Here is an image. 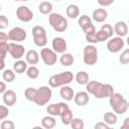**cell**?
<instances>
[{"instance_id": "18", "label": "cell", "mask_w": 129, "mask_h": 129, "mask_svg": "<svg viewBox=\"0 0 129 129\" xmlns=\"http://www.w3.org/2000/svg\"><path fill=\"white\" fill-rule=\"evenodd\" d=\"M59 95L66 101H72L74 99L75 92H74L73 88H71L68 85H64V86H61V88L59 90Z\"/></svg>"}, {"instance_id": "12", "label": "cell", "mask_w": 129, "mask_h": 129, "mask_svg": "<svg viewBox=\"0 0 129 129\" xmlns=\"http://www.w3.org/2000/svg\"><path fill=\"white\" fill-rule=\"evenodd\" d=\"M7 50H8V53L15 59H20L24 52H25V48L23 45L21 44H18L16 42H10L8 43V47H7Z\"/></svg>"}, {"instance_id": "41", "label": "cell", "mask_w": 129, "mask_h": 129, "mask_svg": "<svg viewBox=\"0 0 129 129\" xmlns=\"http://www.w3.org/2000/svg\"><path fill=\"white\" fill-rule=\"evenodd\" d=\"M9 114V111H8V108L6 106H3V105H0V120H4Z\"/></svg>"}, {"instance_id": "37", "label": "cell", "mask_w": 129, "mask_h": 129, "mask_svg": "<svg viewBox=\"0 0 129 129\" xmlns=\"http://www.w3.org/2000/svg\"><path fill=\"white\" fill-rule=\"evenodd\" d=\"M96 36H97V39H98V42H103V41H105V40H107V39H109V36L102 30V29H100V30H98V31H96Z\"/></svg>"}, {"instance_id": "16", "label": "cell", "mask_w": 129, "mask_h": 129, "mask_svg": "<svg viewBox=\"0 0 129 129\" xmlns=\"http://www.w3.org/2000/svg\"><path fill=\"white\" fill-rule=\"evenodd\" d=\"M3 103L7 106V107H11L13 105H15L16 101H17V97H16V93L13 90H6L3 93V97H2Z\"/></svg>"}, {"instance_id": "49", "label": "cell", "mask_w": 129, "mask_h": 129, "mask_svg": "<svg viewBox=\"0 0 129 129\" xmlns=\"http://www.w3.org/2000/svg\"><path fill=\"white\" fill-rule=\"evenodd\" d=\"M55 1H60V0H55Z\"/></svg>"}, {"instance_id": "26", "label": "cell", "mask_w": 129, "mask_h": 129, "mask_svg": "<svg viewBox=\"0 0 129 129\" xmlns=\"http://www.w3.org/2000/svg\"><path fill=\"white\" fill-rule=\"evenodd\" d=\"M27 70V62L21 59H17L13 63V71L16 74H23Z\"/></svg>"}, {"instance_id": "35", "label": "cell", "mask_w": 129, "mask_h": 129, "mask_svg": "<svg viewBox=\"0 0 129 129\" xmlns=\"http://www.w3.org/2000/svg\"><path fill=\"white\" fill-rule=\"evenodd\" d=\"M119 61L122 64H127L129 62V49L128 48H126L125 50H123V52H121L119 56Z\"/></svg>"}, {"instance_id": "13", "label": "cell", "mask_w": 129, "mask_h": 129, "mask_svg": "<svg viewBox=\"0 0 129 129\" xmlns=\"http://www.w3.org/2000/svg\"><path fill=\"white\" fill-rule=\"evenodd\" d=\"M16 16L22 22H29L33 18V12L27 6L21 5L16 9Z\"/></svg>"}, {"instance_id": "5", "label": "cell", "mask_w": 129, "mask_h": 129, "mask_svg": "<svg viewBox=\"0 0 129 129\" xmlns=\"http://www.w3.org/2000/svg\"><path fill=\"white\" fill-rule=\"evenodd\" d=\"M51 97H52L51 90L47 86H42L36 89V94H35L33 102L38 106H44L50 101Z\"/></svg>"}, {"instance_id": "15", "label": "cell", "mask_w": 129, "mask_h": 129, "mask_svg": "<svg viewBox=\"0 0 129 129\" xmlns=\"http://www.w3.org/2000/svg\"><path fill=\"white\" fill-rule=\"evenodd\" d=\"M51 46H52V50L55 51L56 53H63V52H66V50L68 48L67 41L64 40V38H62L60 36H56L52 39Z\"/></svg>"}, {"instance_id": "39", "label": "cell", "mask_w": 129, "mask_h": 129, "mask_svg": "<svg viewBox=\"0 0 129 129\" xmlns=\"http://www.w3.org/2000/svg\"><path fill=\"white\" fill-rule=\"evenodd\" d=\"M86 40L90 43H98V39H97V36H96V31L86 34Z\"/></svg>"}, {"instance_id": "25", "label": "cell", "mask_w": 129, "mask_h": 129, "mask_svg": "<svg viewBox=\"0 0 129 129\" xmlns=\"http://www.w3.org/2000/svg\"><path fill=\"white\" fill-rule=\"evenodd\" d=\"M75 61V58L73 56L72 53H69V52H63L61 53L60 57H59V62L63 66V67H70L74 63Z\"/></svg>"}, {"instance_id": "4", "label": "cell", "mask_w": 129, "mask_h": 129, "mask_svg": "<svg viewBox=\"0 0 129 129\" xmlns=\"http://www.w3.org/2000/svg\"><path fill=\"white\" fill-rule=\"evenodd\" d=\"M48 22L56 32H63L69 26L67 18L59 13H50L48 16Z\"/></svg>"}, {"instance_id": "24", "label": "cell", "mask_w": 129, "mask_h": 129, "mask_svg": "<svg viewBox=\"0 0 129 129\" xmlns=\"http://www.w3.org/2000/svg\"><path fill=\"white\" fill-rule=\"evenodd\" d=\"M55 124H56V120L51 115L45 116L41 120V126L43 128H45V129H51V128H53L55 126Z\"/></svg>"}, {"instance_id": "6", "label": "cell", "mask_w": 129, "mask_h": 129, "mask_svg": "<svg viewBox=\"0 0 129 129\" xmlns=\"http://www.w3.org/2000/svg\"><path fill=\"white\" fill-rule=\"evenodd\" d=\"M32 36H33V42L36 46L44 47L47 43V37H46V31L45 28L36 25L32 28Z\"/></svg>"}, {"instance_id": "23", "label": "cell", "mask_w": 129, "mask_h": 129, "mask_svg": "<svg viewBox=\"0 0 129 129\" xmlns=\"http://www.w3.org/2000/svg\"><path fill=\"white\" fill-rule=\"evenodd\" d=\"M8 47V43L7 42H3L0 43V71H3L5 68V56L8 53L7 50Z\"/></svg>"}, {"instance_id": "29", "label": "cell", "mask_w": 129, "mask_h": 129, "mask_svg": "<svg viewBox=\"0 0 129 129\" xmlns=\"http://www.w3.org/2000/svg\"><path fill=\"white\" fill-rule=\"evenodd\" d=\"M38 10L41 14H50L52 11V4L47 1H43L39 4Z\"/></svg>"}, {"instance_id": "21", "label": "cell", "mask_w": 129, "mask_h": 129, "mask_svg": "<svg viewBox=\"0 0 129 129\" xmlns=\"http://www.w3.org/2000/svg\"><path fill=\"white\" fill-rule=\"evenodd\" d=\"M25 59H26V62L31 64V66H34L36 63H38L39 61V54L36 50L34 49H30L26 52L25 54Z\"/></svg>"}, {"instance_id": "43", "label": "cell", "mask_w": 129, "mask_h": 129, "mask_svg": "<svg viewBox=\"0 0 129 129\" xmlns=\"http://www.w3.org/2000/svg\"><path fill=\"white\" fill-rule=\"evenodd\" d=\"M109 125L105 122H99L95 125V129H108Z\"/></svg>"}, {"instance_id": "34", "label": "cell", "mask_w": 129, "mask_h": 129, "mask_svg": "<svg viewBox=\"0 0 129 129\" xmlns=\"http://www.w3.org/2000/svg\"><path fill=\"white\" fill-rule=\"evenodd\" d=\"M70 125L74 129H83L85 127L84 121L81 118H73L72 121H71V123H70Z\"/></svg>"}, {"instance_id": "11", "label": "cell", "mask_w": 129, "mask_h": 129, "mask_svg": "<svg viewBox=\"0 0 129 129\" xmlns=\"http://www.w3.org/2000/svg\"><path fill=\"white\" fill-rule=\"evenodd\" d=\"M124 44L125 43L122 37L120 36L111 37L110 40H108L107 42V49L112 53H116V52H119L124 47Z\"/></svg>"}, {"instance_id": "3", "label": "cell", "mask_w": 129, "mask_h": 129, "mask_svg": "<svg viewBox=\"0 0 129 129\" xmlns=\"http://www.w3.org/2000/svg\"><path fill=\"white\" fill-rule=\"evenodd\" d=\"M73 80H74L73 73L67 71V72L51 76L48 80V84L52 88H58V87H61L64 85H69L70 83L73 82Z\"/></svg>"}, {"instance_id": "47", "label": "cell", "mask_w": 129, "mask_h": 129, "mask_svg": "<svg viewBox=\"0 0 129 129\" xmlns=\"http://www.w3.org/2000/svg\"><path fill=\"white\" fill-rule=\"evenodd\" d=\"M14 1H28V0H14Z\"/></svg>"}, {"instance_id": "8", "label": "cell", "mask_w": 129, "mask_h": 129, "mask_svg": "<svg viewBox=\"0 0 129 129\" xmlns=\"http://www.w3.org/2000/svg\"><path fill=\"white\" fill-rule=\"evenodd\" d=\"M7 35H8L9 40H12L13 42H21V41L25 40L27 33H26L25 29H23L22 27L16 26V27H13L12 29H10Z\"/></svg>"}, {"instance_id": "48", "label": "cell", "mask_w": 129, "mask_h": 129, "mask_svg": "<svg viewBox=\"0 0 129 129\" xmlns=\"http://www.w3.org/2000/svg\"><path fill=\"white\" fill-rule=\"evenodd\" d=\"M1 10H2V7H1V5H0V11H1Z\"/></svg>"}, {"instance_id": "28", "label": "cell", "mask_w": 129, "mask_h": 129, "mask_svg": "<svg viewBox=\"0 0 129 129\" xmlns=\"http://www.w3.org/2000/svg\"><path fill=\"white\" fill-rule=\"evenodd\" d=\"M74 78L76 79V82L79 85H86L89 82V75L84 71H81V72L77 73L76 77H74Z\"/></svg>"}, {"instance_id": "40", "label": "cell", "mask_w": 129, "mask_h": 129, "mask_svg": "<svg viewBox=\"0 0 129 129\" xmlns=\"http://www.w3.org/2000/svg\"><path fill=\"white\" fill-rule=\"evenodd\" d=\"M9 24L8 18L5 15H0V30L5 29Z\"/></svg>"}, {"instance_id": "38", "label": "cell", "mask_w": 129, "mask_h": 129, "mask_svg": "<svg viewBox=\"0 0 129 129\" xmlns=\"http://www.w3.org/2000/svg\"><path fill=\"white\" fill-rule=\"evenodd\" d=\"M0 127H1V129H14L15 128V124L10 120H5V121H3L1 123Z\"/></svg>"}, {"instance_id": "20", "label": "cell", "mask_w": 129, "mask_h": 129, "mask_svg": "<svg viewBox=\"0 0 129 129\" xmlns=\"http://www.w3.org/2000/svg\"><path fill=\"white\" fill-rule=\"evenodd\" d=\"M114 33H116L118 36L123 37L127 34L128 32V26L126 24L125 21H118L116 22V24L114 25Z\"/></svg>"}, {"instance_id": "31", "label": "cell", "mask_w": 129, "mask_h": 129, "mask_svg": "<svg viewBox=\"0 0 129 129\" xmlns=\"http://www.w3.org/2000/svg\"><path fill=\"white\" fill-rule=\"evenodd\" d=\"M26 75L29 79L31 80H35L38 78L39 76V70L35 67V66H30L29 68H27L26 70Z\"/></svg>"}, {"instance_id": "46", "label": "cell", "mask_w": 129, "mask_h": 129, "mask_svg": "<svg viewBox=\"0 0 129 129\" xmlns=\"http://www.w3.org/2000/svg\"><path fill=\"white\" fill-rule=\"evenodd\" d=\"M122 129L123 128H129V118H126L125 120H124V125L121 127Z\"/></svg>"}, {"instance_id": "2", "label": "cell", "mask_w": 129, "mask_h": 129, "mask_svg": "<svg viewBox=\"0 0 129 129\" xmlns=\"http://www.w3.org/2000/svg\"><path fill=\"white\" fill-rule=\"evenodd\" d=\"M109 103L113 111L116 114H120V115L126 113L129 107L128 101L121 94L115 93V92L109 97Z\"/></svg>"}, {"instance_id": "7", "label": "cell", "mask_w": 129, "mask_h": 129, "mask_svg": "<svg viewBox=\"0 0 129 129\" xmlns=\"http://www.w3.org/2000/svg\"><path fill=\"white\" fill-rule=\"evenodd\" d=\"M84 62L88 66H94L98 61V50L93 44L86 45L84 48Z\"/></svg>"}, {"instance_id": "32", "label": "cell", "mask_w": 129, "mask_h": 129, "mask_svg": "<svg viewBox=\"0 0 129 129\" xmlns=\"http://www.w3.org/2000/svg\"><path fill=\"white\" fill-rule=\"evenodd\" d=\"M2 78L5 82L11 83L15 80V72L12 71V70H5L2 74Z\"/></svg>"}, {"instance_id": "33", "label": "cell", "mask_w": 129, "mask_h": 129, "mask_svg": "<svg viewBox=\"0 0 129 129\" xmlns=\"http://www.w3.org/2000/svg\"><path fill=\"white\" fill-rule=\"evenodd\" d=\"M35 94H36V89H34L32 87L26 88L25 91H24V97L26 98V100L31 101V102H33L34 97H35Z\"/></svg>"}, {"instance_id": "45", "label": "cell", "mask_w": 129, "mask_h": 129, "mask_svg": "<svg viewBox=\"0 0 129 129\" xmlns=\"http://www.w3.org/2000/svg\"><path fill=\"white\" fill-rule=\"evenodd\" d=\"M6 91V84L0 81V94H3Z\"/></svg>"}, {"instance_id": "1", "label": "cell", "mask_w": 129, "mask_h": 129, "mask_svg": "<svg viewBox=\"0 0 129 129\" xmlns=\"http://www.w3.org/2000/svg\"><path fill=\"white\" fill-rule=\"evenodd\" d=\"M86 90L97 99L109 98L114 93V88L110 84H103L98 81H89L86 84Z\"/></svg>"}, {"instance_id": "27", "label": "cell", "mask_w": 129, "mask_h": 129, "mask_svg": "<svg viewBox=\"0 0 129 129\" xmlns=\"http://www.w3.org/2000/svg\"><path fill=\"white\" fill-rule=\"evenodd\" d=\"M73 112L70 108L66 109L61 114H60V119H61V123L63 125H70L72 119H73Z\"/></svg>"}, {"instance_id": "10", "label": "cell", "mask_w": 129, "mask_h": 129, "mask_svg": "<svg viewBox=\"0 0 129 129\" xmlns=\"http://www.w3.org/2000/svg\"><path fill=\"white\" fill-rule=\"evenodd\" d=\"M78 23H79V26L85 32V34L92 33V32H95L96 31V28H95L94 24L92 23V19L88 15H82V16H80L79 17V20H78Z\"/></svg>"}, {"instance_id": "44", "label": "cell", "mask_w": 129, "mask_h": 129, "mask_svg": "<svg viewBox=\"0 0 129 129\" xmlns=\"http://www.w3.org/2000/svg\"><path fill=\"white\" fill-rule=\"evenodd\" d=\"M7 40H8V35H7L5 32L0 31V43L7 42Z\"/></svg>"}, {"instance_id": "17", "label": "cell", "mask_w": 129, "mask_h": 129, "mask_svg": "<svg viewBox=\"0 0 129 129\" xmlns=\"http://www.w3.org/2000/svg\"><path fill=\"white\" fill-rule=\"evenodd\" d=\"M74 101L78 106H82V107L86 106L90 101L89 93L88 92H78L74 96Z\"/></svg>"}, {"instance_id": "22", "label": "cell", "mask_w": 129, "mask_h": 129, "mask_svg": "<svg viewBox=\"0 0 129 129\" xmlns=\"http://www.w3.org/2000/svg\"><path fill=\"white\" fill-rule=\"evenodd\" d=\"M66 14L69 18L75 19L80 15V8L78 5L76 4H70L68 5L67 9H66Z\"/></svg>"}, {"instance_id": "36", "label": "cell", "mask_w": 129, "mask_h": 129, "mask_svg": "<svg viewBox=\"0 0 129 129\" xmlns=\"http://www.w3.org/2000/svg\"><path fill=\"white\" fill-rule=\"evenodd\" d=\"M101 29H102V30L109 36V38H111V37L113 36L114 29H113V27H112L110 24H103L102 27H101Z\"/></svg>"}, {"instance_id": "14", "label": "cell", "mask_w": 129, "mask_h": 129, "mask_svg": "<svg viewBox=\"0 0 129 129\" xmlns=\"http://www.w3.org/2000/svg\"><path fill=\"white\" fill-rule=\"evenodd\" d=\"M68 108H70L68 104H66L63 102H59L57 104L48 105L47 108H46V111H47L48 115H51V116L55 117V116H60V114Z\"/></svg>"}, {"instance_id": "30", "label": "cell", "mask_w": 129, "mask_h": 129, "mask_svg": "<svg viewBox=\"0 0 129 129\" xmlns=\"http://www.w3.org/2000/svg\"><path fill=\"white\" fill-rule=\"evenodd\" d=\"M103 119H104V122L107 123L109 126L110 125H114L117 123V115L113 112H107L105 113V115L103 116Z\"/></svg>"}, {"instance_id": "9", "label": "cell", "mask_w": 129, "mask_h": 129, "mask_svg": "<svg viewBox=\"0 0 129 129\" xmlns=\"http://www.w3.org/2000/svg\"><path fill=\"white\" fill-rule=\"evenodd\" d=\"M40 57L43 60V62L46 66H53L56 60H57V56H56V52L53 51L50 48L47 47H43L40 51Z\"/></svg>"}, {"instance_id": "42", "label": "cell", "mask_w": 129, "mask_h": 129, "mask_svg": "<svg viewBox=\"0 0 129 129\" xmlns=\"http://www.w3.org/2000/svg\"><path fill=\"white\" fill-rule=\"evenodd\" d=\"M115 0H97L98 4L102 7H107V6H110L112 3H114Z\"/></svg>"}, {"instance_id": "19", "label": "cell", "mask_w": 129, "mask_h": 129, "mask_svg": "<svg viewBox=\"0 0 129 129\" xmlns=\"http://www.w3.org/2000/svg\"><path fill=\"white\" fill-rule=\"evenodd\" d=\"M108 17V12L104 8H97L93 11L92 18L96 22H104Z\"/></svg>"}]
</instances>
